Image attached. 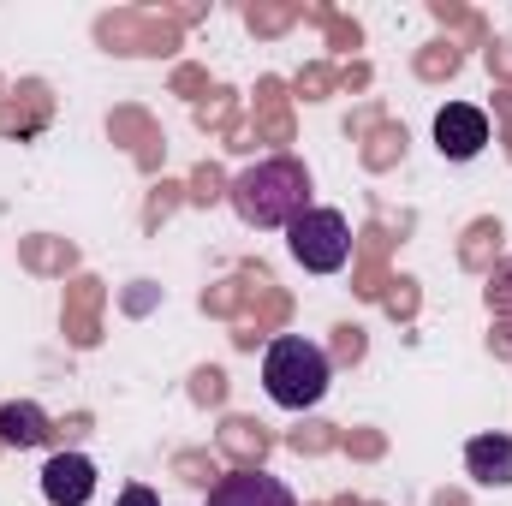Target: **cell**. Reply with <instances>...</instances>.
Instances as JSON below:
<instances>
[{"label": "cell", "mask_w": 512, "mask_h": 506, "mask_svg": "<svg viewBox=\"0 0 512 506\" xmlns=\"http://www.w3.org/2000/svg\"><path fill=\"white\" fill-rule=\"evenodd\" d=\"M227 203H233V215L245 227H256V233L292 227L310 209V173H304L298 155H268V161H256L245 173H233Z\"/></svg>", "instance_id": "obj_1"}, {"label": "cell", "mask_w": 512, "mask_h": 506, "mask_svg": "<svg viewBox=\"0 0 512 506\" xmlns=\"http://www.w3.org/2000/svg\"><path fill=\"white\" fill-rule=\"evenodd\" d=\"M328 381H334L328 352H322L316 340H304V334H280V340L262 352V393H268L280 411H310V405H322Z\"/></svg>", "instance_id": "obj_2"}, {"label": "cell", "mask_w": 512, "mask_h": 506, "mask_svg": "<svg viewBox=\"0 0 512 506\" xmlns=\"http://www.w3.org/2000/svg\"><path fill=\"white\" fill-rule=\"evenodd\" d=\"M286 251H292L298 268H310V274H340V268L352 262V227H346L340 209L310 203V209L286 227Z\"/></svg>", "instance_id": "obj_3"}, {"label": "cell", "mask_w": 512, "mask_h": 506, "mask_svg": "<svg viewBox=\"0 0 512 506\" xmlns=\"http://www.w3.org/2000/svg\"><path fill=\"white\" fill-rule=\"evenodd\" d=\"M483 143H489V114H483V108L447 102V108L435 114V149H441L447 161H477Z\"/></svg>", "instance_id": "obj_4"}, {"label": "cell", "mask_w": 512, "mask_h": 506, "mask_svg": "<svg viewBox=\"0 0 512 506\" xmlns=\"http://www.w3.org/2000/svg\"><path fill=\"white\" fill-rule=\"evenodd\" d=\"M42 495H48V506H84L96 495V465L84 453H54L42 465Z\"/></svg>", "instance_id": "obj_5"}, {"label": "cell", "mask_w": 512, "mask_h": 506, "mask_svg": "<svg viewBox=\"0 0 512 506\" xmlns=\"http://www.w3.org/2000/svg\"><path fill=\"white\" fill-rule=\"evenodd\" d=\"M203 506H298V501H292V489H286L280 477H268V471H233V477H221V483L209 489Z\"/></svg>", "instance_id": "obj_6"}, {"label": "cell", "mask_w": 512, "mask_h": 506, "mask_svg": "<svg viewBox=\"0 0 512 506\" xmlns=\"http://www.w3.org/2000/svg\"><path fill=\"white\" fill-rule=\"evenodd\" d=\"M465 471L483 489H512V435H471L465 441Z\"/></svg>", "instance_id": "obj_7"}, {"label": "cell", "mask_w": 512, "mask_h": 506, "mask_svg": "<svg viewBox=\"0 0 512 506\" xmlns=\"http://www.w3.org/2000/svg\"><path fill=\"white\" fill-rule=\"evenodd\" d=\"M48 411L36 405V399H6L0 405V447H18V453H30V447H42L48 441Z\"/></svg>", "instance_id": "obj_8"}, {"label": "cell", "mask_w": 512, "mask_h": 506, "mask_svg": "<svg viewBox=\"0 0 512 506\" xmlns=\"http://www.w3.org/2000/svg\"><path fill=\"white\" fill-rule=\"evenodd\" d=\"M120 506H161V501H155L149 489H126V495H120Z\"/></svg>", "instance_id": "obj_9"}]
</instances>
